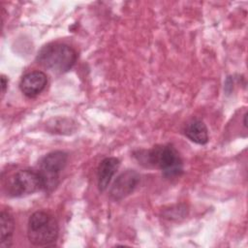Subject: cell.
Here are the masks:
<instances>
[{
  "instance_id": "1",
  "label": "cell",
  "mask_w": 248,
  "mask_h": 248,
  "mask_svg": "<svg viewBox=\"0 0 248 248\" xmlns=\"http://www.w3.org/2000/svg\"><path fill=\"white\" fill-rule=\"evenodd\" d=\"M135 157L144 167L161 170L167 177L179 176L183 171L179 153L170 144L156 145L148 150L138 151Z\"/></svg>"
},
{
  "instance_id": "2",
  "label": "cell",
  "mask_w": 248,
  "mask_h": 248,
  "mask_svg": "<svg viewBox=\"0 0 248 248\" xmlns=\"http://www.w3.org/2000/svg\"><path fill=\"white\" fill-rule=\"evenodd\" d=\"M37 61L40 65L51 72L64 74L75 65L77 52L69 45L52 43L45 46L39 51Z\"/></svg>"
},
{
  "instance_id": "3",
  "label": "cell",
  "mask_w": 248,
  "mask_h": 248,
  "mask_svg": "<svg viewBox=\"0 0 248 248\" xmlns=\"http://www.w3.org/2000/svg\"><path fill=\"white\" fill-rule=\"evenodd\" d=\"M58 232V223L48 212L36 211L28 220L27 236L36 246L52 245L57 240Z\"/></svg>"
},
{
  "instance_id": "4",
  "label": "cell",
  "mask_w": 248,
  "mask_h": 248,
  "mask_svg": "<svg viewBox=\"0 0 248 248\" xmlns=\"http://www.w3.org/2000/svg\"><path fill=\"white\" fill-rule=\"evenodd\" d=\"M68 155L64 151H53L42 158L39 163V174L42 179L43 190L51 192L58 185L59 175L64 170Z\"/></svg>"
},
{
  "instance_id": "5",
  "label": "cell",
  "mask_w": 248,
  "mask_h": 248,
  "mask_svg": "<svg viewBox=\"0 0 248 248\" xmlns=\"http://www.w3.org/2000/svg\"><path fill=\"white\" fill-rule=\"evenodd\" d=\"M8 194L12 197H22L43 190L38 170H21L16 172L8 182Z\"/></svg>"
},
{
  "instance_id": "6",
  "label": "cell",
  "mask_w": 248,
  "mask_h": 248,
  "mask_svg": "<svg viewBox=\"0 0 248 248\" xmlns=\"http://www.w3.org/2000/svg\"><path fill=\"white\" fill-rule=\"evenodd\" d=\"M140 180V174L134 170H127L117 176L109 190V197L113 201H120L130 194L138 186Z\"/></svg>"
},
{
  "instance_id": "7",
  "label": "cell",
  "mask_w": 248,
  "mask_h": 248,
  "mask_svg": "<svg viewBox=\"0 0 248 248\" xmlns=\"http://www.w3.org/2000/svg\"><path fill=\"white\" fill-rule=\"evenodd\" d=\"M47 78L41 71H33L25 74L19 82L21 92L28 98L37 97L46 88Z\"/></svg>"
},
{
  "instance_id": "8",
  "label": "cell",
  "mask_w": 248,
  "mask_h": 248,
  "mask_svg": "<svg viewBox=\"0 0 248 248\" xmlns=\"http://www.w3.org/2000/svg\"><path fill=\"white\" fill-rule=\"evenodd\" d=\"M120 161L115 157L105 158L99 165L97 178H98V188L101 192H104L108 187L112 177L114 176L116 170H118Z\"/></svg>"
},
{
  "instance_id": "9",
  "label": "cell",
  "mask_w": 248,
  "mask_h": 248,
  "mask_svg": "<svg viewBox=\"0 0 248 248\" xmlns=\"http://www.w3.org/2000/svg\"><path fill=\"white\" fill-rule=\"evenodd\" d=\"M185 136L195 143L205 144L208 141V130L203 121L192 119L185 127Z\"/></svg>"
},
{
  "instance_id": "10",
  "label": "cell",
  "mask_w": 248,
  "mask_h": 248,
  "mask_svg": "<svg viewBox=\"0 0 248 248\" xmlns=\"http://www.w3.org/2000/svg\"><path fill=\"white\" fill-rule=\"evenodd\" d=\"M1 224V237H0V247L9 248L13 244V234L15 231V220L13 216L8 212L3 210L0 215Z\"/></svg>"
},
{
  "instance_id": "11",
  "label": "cell",
  "mask_w": 248,
  "mask_h": 248,
  "mask_svg": "<svg viewBox=\"0 0 248 248\" xmlns=\"http://www.w3.org/2000/svg\"><path fill=\"white\" fill-rule=\"evenodd\" d=\"M1 85H2V95H4L8 87V78H6L4 75L1 76Z\"/></svg>"
}]
</instances>
